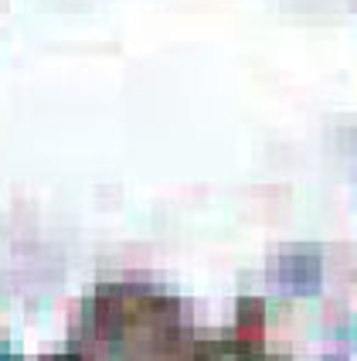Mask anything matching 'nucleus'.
<instances>
[{
  "mask_svg": "<svg viewBox=\"0 0 357 361\" xmlns=\"http://www.w3.org/2000/svg\"><path fill=\"white\" fill-rule=\"evenodd\" d=\"M0 361H11V355H0Z\"/></svg>",
  "mask_w": 357,
  "mask_h": 361,
  "instance_id": "nucleus-2",
  "label": "nucleus"
},
{
  "mask_svg": "<svg viewBox=\"0 0 357 361\" xmlns=\"http://www.w3.org/2000/svg\"><path fill=\"white\" fill-rule=\"evenodd\" d=\"M279 280L286 286H293L296 293H313L320 286V259L317 256H306V252L286 256L279 262Z\"/></svg>",
  "mask_w": 357,
  "mask_h": 361,
  "instance_id": "nucleus-1",
  "label": "nucleus"
}]
</instances>
